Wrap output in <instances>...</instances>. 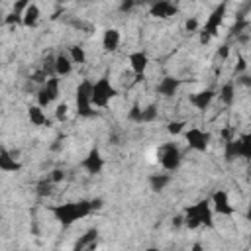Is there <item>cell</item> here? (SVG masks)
<instances>
[{
	"label": "cell",
	"instance_id": "6da1fadb",
	"mask_svg": "<svg viewBox=\"0 0 251 251\" xmlns=\"http://www.w3.org/2000/svg\"><path fill=\"white\" fill-rule=\"evenodd\" d=\"M92 212L90 200H81V202H69V204H57L51 208V214L61 226H71L77 220L86 218Z\"/></svg>",
	"mask_w": 251,
	"mask_h": 251
},
{
	"label": "cell",
	"instance_id": "7a4b0ae2",
	"mask_svg": "<svg viewBox=\"0 0 251 251\" xmlns=\"http://www.w3.org/2000/svg\"><path fill=\"white\" fill-rule=\"evenodd\" d=\"M183 224L188 226L190 230H196V228H200V226L212 228L214 222H212V208H210L208 200H200V202L188 206L187 212H185Z\"/></svg>",
	"mask_w": 251,
	"mask_h": 251
},
{
	"label": "cell",
	"instance_id": "3957f363",
	"mask_svg": "<svg viewBox=\"0 0 251 251\" xmlns=\"http://www.w3.org/2000/svg\"><path fill=\"white\" fill-rule=\"evenodd\" d=\"M114 96H116V88L110 84V79H108V77H102V79H98L96 83H92V90H90L92 106L106 108L108 102H110Z\"/></svg>",
	"mask_w": 251,
	"mask_h": 251
},
{
	"label": "cell",
	"instance_id": "277c9868",
	"mask_svg": "<svg viewBox=\"0 0 251 251\" xmlns=\"http://www.w3.org/2000/svg\"><path fill=\"white\" fill-rule=\"evenodd\" d=\"M226 10H228V4L222 2V4H220L218 8H214V12L208 16V20H206V24H204V28H202V32H200V42H202V43H208L214 36H218L220 28H222V22H224V18H226Z\"/></svg>",
	"mask_w": 251,
	"mask_h": 251
},
{
	"label": "cell",
	"instance_id": "5b68a950",
	"mask_svg": "<svg viewBox=\"0 0 251 251\" xmlns=\"http://www.w3.org/2000/svg\"><path fill=\"white\" fill-rule=\"evenodd\" d=\"M90 90H92V83L90 81H83L77 90H75V102H77V112L83 118H90L94 116L92 110V100H90Z\"/></svg>",
	"mask_w": 251,
	"mask_h": 251
},
{
	"label": "cell",
	"instance_id": "8992f818",
	"mask_svg": "<svg viewBox=\"0 0 251 251\" xmlns=\"http://www.w3.org/2000/svg\"><path fill=\"white\" fill-rule=\"evenodd\" d=\"M61 90H59V79L57 77H47V81L42 84L40 92H38V106L47 108L51 102H55L59 98Z\"/></svg>",
	"mask_w": 251,
	"mask_h": 251
},
{
	"label": "cell",
	"instance_id": "52a82bcc",
	"mask_svg": "<svg viewBox=\"0 0 251 251\" xmlns=\"http://www.w3.org/2000/svg\"><path fill=\"white\" fill-rule=\"evenodd\" d=\"M181 159H183V155H181V151H179V147L175 144H167V146L161 147L159 161H161V167L165 171H169V173L177 171L181 167Z\"/></svg>",
	"mask_w": 251,
	"mask_h": 251
},
{
	"label": "cell",
	"instance_id": "ba28073f",
	"mask_svg": "<svg viewBox=\"0 0 251 251\" xmlns=\"http://www.w3.org/2000/svg\"><path fill=\"white\" fill-rule=\"evenodd\" d=\"M185 138L188 142V147H192L194 151H206L210 146V134L200 130V128H190L185 132Z\"/></svg>",
	"mask_w": 251,
	"mask_h": 251
},
{
	"label": "cell",
	"instance_id": "9c48e42d",
	"mask_svg": "<svg viewBox=\"0 0 251 251\" xmlns=\"http://www.w3.org/2000/svg\"><path fill=\"white\" fill-rule=\"evenodd\" d=\"M149 14L153 18H159V20H165V18H173L179 14V6L173 4L171 0H155L149 8Z\"/></svg>",
	"mask_w": 251,
	"mask_h": 251
},
{
	"label": "cell",
	"instance_id": "30bf717a",
	"mask_svg": "<svg viewBox=\"0 0 251 251\" xmlns=\"http://www.w3.org/2000/svg\"><path fill=\"white\" fill-rule=\"evenodd\" d=\"M83 169L86 171V173H90V175H98V173H102V169H104V159H102V155H100V151H98V147H92L90 151H88V155L83 159Z\"/></svg>",
	"mask_w": 251,
	"mask_h": 251
},
{
	"label": "cell",
	"instance_id": "8fae6325",
	"mask_svg": "<svg viewBox=\"0 0 251 251\" xmlns=\"http://www.w3.org/2000/svg\"><path fill=\"white\" fill-rule=\"evenodd\" d=\"M212 204H214V210L220 216H231L235 212L233 204H230V198H228V192L226 190H216L212 194Z\"/></svg>",
	"mask_w": 251,
	"mask_h": 251
},
{
	"label": "cell",
	"instance_id": "7c38bea8",
	"mask_svg": "<svg viewBox=\"0 0 251 251\" xmlns=\"http://www.w3.org/2000/svg\"><path fill=\"white\" fill-rule=\"evenodd\" d=\"M147 65H149L147 53H144V51H134V53H130V67H132V71L138 75V81L144 79Z\"/></svg>",
	"mask_w": 251,
	"mask_h": 251
},
{
	"label": "cell",
	"instance_id": "4fadbf2b",
	"mask_svg": "<svg viewBox=\"0 0 251 251\" xmlns=\"http://www.w3.org/2000/svg\"><path fill=\"white\" fill-rule=\"evenodd\" d=\"M0 171H4V173H18V171H22V163L12 153H8L2 147H0Z\"/></svg>",
	"mask_w": 251,
	"mask_h": 251
},
{
	"label": "cell",
	"instance_id": "5bb4252c",
	"mask_svg": "<svg viewBox=\"0 0 251 251\" xmlns=\"http://www.w3.org/2000/svg\"><path fill=\"white\" fill-rule=\"evenodd\" d=\"M40 18H42V10H40V6L34 4V2H30V4L26 6V10L22 12V24H24L26 28H36V26L40 24Z\"/></svg>",
	"mask_w": 251,
	"mask_h": 251
},
{
	"label": "cell",
	"instance_id": "9a60e30c",
	"mask_svg": "<svg viewBox=\"0 0 251 251\" xmlns=\"http://www.w3.org/2000/svg\"><path fill=\"white\" fill-rule=\"evenodd\" d=\"M179 86H181V81H179V79H175V77H165V79H161V83L157 84V94H161V96H165V98H171V96L177 94Z\"/></svg>",
	"mask_w": 251,
	"mask_h": 251
},
{
	"label": "cell",
	"instance_id": "2e32d148",
	"mask_svg": "<svg viewBox=\"0 0 251 251\" xmlns=\"http://www.w3.org/2000/svg\"><path fill=\"white\" fill-rule=\"evenodd\" d=\"M120 42H122V36H120V30H116V28L106 30L104 36H102V47H104V51H110V53L116 51L120 47Z\"/></svg>",
	"mask_w": 251,
	"mask_h": 251
},
{
	"label": "cell",
	"instance_id": "e0dca14e",
	"mask_svg": "<svg viewBox=\"0 0 251 251\" xmlns=\"http://www.w3.org/2000/svg\"><path fill=\"white\" fill-rule=\"evenodd\" d=\"M214 96H216V92H214L212 88H206V90H200V92L192 94L190 102H192V106H194V108H198V110H206V108L212 104Z\"/></svg>",
	"mask_w": 251,
	"mask_h": 251
},
{
	"label": "cell",
	"instance_id": "ac0fdd59",
	"mask_svg": "<svg viewBox=\"0 0 251 251\" xmlns=\"http://www.w3.org/2000/svg\"><path fill=\"white\" fill-rule=\"evenodd\" d=\"M53 71H55L57 77H67V75H71V71H73V61H71V57H67L65 53L55 55Z\"/></svg>",
	"mask_w": 251,
	"mask_h": 251
},
{
	"label": "cell",
	"instance_id": "d6986e66",
	"mask_svg": "<svg viewBox=\"0 0 251 251\" xmlns=\"http://www.w3.org/2000/svg\"><path fill=\"white\" fill-rule=\"evenodd\" d=\"M28 118H30V122H32V126H49V120H47V116H45V112H43V108L42 106H30L28 108Z\"/></svg>",
	"mask_w": 251,
	"mask_h": 251
},
{
	"label": "cell",
	"instance_id": "ffe728a7",
	"mask_svg": "<svg viewBox=\"0 0 251 251\" xmlns=\"http://www.w3.org/2000/svg\"><path fill=\"white\" fill-rule=\"evenodd\" d=\"M96 237H98V230L96 228H90V230H86L84 231V235L75 243V249H84V247H94V241H96Z\"/></svg>",
	"mask_w": 251,
	"mask_h": 251
},
{
	"label": "cell",
	"instance_id": "44dd1931",
	"mask_svg": "<svg viewBox=\"0 0 251 251\" xmlns=\"http://www.w3.org/2000/svg\"><path fill=\"white\" fill-rule=\"evenodd\" d=\"M220 100L226 104V106H231L235 102V84L230 81L226 83L222 88H220Z\"/></svg>",
	"mask_w": 251,
	"mask_h": 251
},
{
	"label": "cell",
	"instance_id": "7402d4cb",
	"mask_svg": "<svg viewBox=\"0 0 251 251\" xmlns=\"http://www.w3.org/2000/svg\"><path fill=\"white\" fill-rule=\"evenodd\" d=\"M171 183V175H151L149 177V187H151V190H155V192H161L163 188H167V185Z\"/></svg>",
	"mask_w": 251,
	"mask_h": 251
},
{
	"label": "cell",
	"instance_id": "603a6c76",
	"mask_svg": "<svg viewBox=\"0 0 251 251\" xmlns=\"http://www.w3.org/2000/svg\"><path fill=\"white\" fill-rule=\"evenodd\" d=\"M239 144V157L241 159H251V136L243 134L241 138H237Z\"/></svg>",
	"mask_w": 251,
	"mask_h": 251
},
{
	"label": "cell",
	"instance_id": "cb8c5ba5",
	"mask_svg": "<svg viewBox=\"0 0 251 251\" xmlns=\"http://www.w3.org/2000/svg\"><path fill=\"white\" fill-rule=\"evenodd\" d=\"M224 157H226V161H233L235 157H239V144H237V138H233V140L226 142Z\"/></svg>",
	"mask_w": 251,
	"mask_h": 251
},
{
	"label": "cell",
	"instance_id": "d4e9b609",
	"mask_svg": "<svg viewBox=\"0 0 251 251\" xmlns=\"http://www.w3.org/2000/svg\"><path fill=\"white\" fill-rule=\"evenodd\" d=\"M157 116H159V112H157V104H149V106H146V108H142V122H155L157 120Z\"/></svg>",
	"mask_w": 251,
	"mask_h": 251
},
{
	"label": "cell",
	"instance_id": "484cf974",
	"mask_svg": "<svg viewBox=\"0 0 251 251\" xmlns=\"http://www.w3.org/2000/svg\"><path fill=\"white\" fill-rule=\"evenodd\" d=\"M71 61L77 63V65H84L86 63V53L81 45H73L71 47Z\"/></svg>",
	"mask_w": 251,
	"mask_h": 251
},
{
	"label": "cell",
	"instance_id": "4316f807",
	"mask_svg": "<svg viewBox=\"0 0 251 251\" xmlns=\"http://www.w3.org/2000/svg\"><path fill=\"white\" fill-rule=\"evenodd\" d=\"M247 28H249V22H247L245 18H241V16H239V18H237V22L231 26L230 36H239V34H241V32H245Z\"/></svg>",
	"mask_w": 251,
	"mask_h": 251
},
{
	"label": "cell",
	"instance_id": "83f0119b",
	"mask_svg": "<svg viewBox=\"0 0 251 251\" xmlns=\"http://www.w3.org/2000/svg\"><path fill=\"white\" fill-rule=\"evenodd\" d=\"M51 190H53V183H51V181H42V183H38V188H36L38 196L45 198V196L51 194Z\"/></svg>",
	"mask_w": 251,
	"mask_h": 251
},
{
	"label": "cell",
	"instance_id": "f1b7e54d",
	"mask_svg": "<svg viewBox=\"0 0 251 251\" xmlns=\"http://www.w3.org/2000/svg\"><path fill=\"white\" fill-rule=\"evenodd\" d=\"M128 120L130 122H136V124H142V106L140 104H134L130 114H128Z\"/></svg>",
	"mask_w": 251,
	"mask_h": 251
},
{
	"label": "cell",
	"instance_id": "f546056e",
	"mask_svg": "<svg viewBox=\"0 0 251 251\" xmlns=\"http://www.w3.org/2000/svg\"><path fill=\"white\" fill-rule=\"evenodd\" d=\"M185 122H171L169 126H167V132L169 134H173V136H179L181 132H185Z\"/></svg>",
	"mask_w": 251,
	"mask_h": 251
},
{
	"label": "cell",
	"instance_id": "4dcf8cb0",
	"mask_svg": "<svg viewBox=\"0 0 251 251\" xmlns=\"http://www.w3.org/2000/svg\"><path fill=\"white\" fill-rule=\"evenodd\" d=\"M49 181H51L53 185L63 183V181H65V171H63V169H53L51 175H49Z\"/></svg>",
	"mask_w": 251,
	"mask_h": 251
},
{
	"label": "cell",
	"instance_id": "1f68e13d",
	"mask_svg": "<svg viewBox=\"0 0 251 251\" xmlns=\"http://www.w3.org/2000/svg\"><path fill=\"white\" fill-rule=\"evenodd\" d=\"M4 24H8V26H12V24H22V14H18V12L6 14V16H4Z\"/></svg>",
	"mask_w": 251,
	"mask_h": 251
},
{
	"label": "cell",
	"instance_id": "d6a6232c",
	"mask_svg": "<svg viewBox=\"0 0 251 251\" xmlns=\"http://www.w3.org/2000/svg\"><path fill=\"white\" fill-rule=\"evenodd\" d=\"M136 4H138V0H122L120 2V12H132Z\"/></svg>",
	"mask_w": 251,
	"mask_h": 251
},
{
	"label": "cell",
	"instance_id": "836d02e7",
	"mask_svg": "<svg viewBox=\"0 0 251 251\" xmlns=\"http://www.w3.org/2000/svg\"><path fill=\"white\" fill-rule=\"evenodd\" d=\"M67 114H69V104H65V102H63V104H59V106H57V110H55L57 120H61V122H63V120L67 118Z\"/></svg>",
	"mask_w": 251,
	"mask_h": 251
},
{
	"label": "cell",
	"instance_id": "e575fe53",
	"mask_svg": "<svg viewBox=\"0 0 251 251\" xmlns=\"http://www.w3.org/2000/svg\"><path fill=\"white\" fill-rule=\"evenodd\" d=\"M30 4V0H18V2L14 4V12H18V14H22L24 10H26V6Z\"/></svg>",
	"mask_w": 251,
	"mask_h": 251
},
{
	"label": "cell",
	"instance_id": "d590c367",
	"mask_svg": "<svg viewBox=\"0 0 251 251\" xmlns=\"http://www.w3.org/2000/svg\"><path fill=\"white\" fill-rule=\"evenodd\" d=\"M32 81H34V83H42V84H43V83L47 81V75H45L43 71H38V73H34V75H32Z\"/></svg>",
	"mask_w": 251,
	"mask_h": 251
},
{
	"label": "cell",
	"instance_id": "8d00e7d4",
	"mask_svg": "<svg viewBox=\"0 0 251 251\" xmlns=\"http://www.w3.org/2000/svg\"><path fill=\"white\" fill-rule=\"evenodd\" d=\"M187 30H188V32H196V30H198V20H196V18L187 20Z\"/></svg>",
	"mask_w": 251,
	"mask_h": 251
},
{
	"label": "cell",
	"instance_id": "74e56055",
	"mask_svg": "<svg viewBox=\"0 0 251 251\" xmlns=\"http://www.w3.org/2000/svg\"><path fill=\"white\" fill-rule=\"evenodd\" d=\"M245 69H247V63H245V59H243V57H239L237 67H235V73H237V75H241V73H245Z\"/></svg>",
	"mask_w": 251,
	"mask_h": 251
},
{
	"label": "cell",
	"instance_id": "f35d334b",
	"mask_svg": "<svg viewBox=\"0 0 251 251\" xmlns=\"http://www.w3.org/2000/svg\"><path fill=\"white\" fill-rule=\"evenodd\" d=\"M222 138H224L226 142H230V140H233V138H235V132H233V128H226V130L222 132Z\"/></svg>",
	"mask_w": 251,
	"mask_h": 251
},
{
	"label": "cell",
	"instance_id": "ab89813d",
	"mask_svg": "<svg viewBox=\"0 0 251 251\" xmlns=\"http://www.w3.org/2000/svg\"><path fill=\"white\" fill-rule=\"evenodd\" d=\"M228 55H230V45H222V47L218 49V57L228 59Z\"/></svg>",
	"mask_w": 251,
	"mask_h": 251
},
{
	"label": "cell",
	"instance_id": "60d3db41",
	"mask_svg": "<svg viewBox=\"0 0 251 251\" xmlns=\"http://www.w3.org/2000/svg\"><path fill=\"white\" fill-rule=\"evenodd\" d=\"M102 204H104V202H102V198H94V200H90V208H92V210H100V208H102Z\"/></svg>",
	"mask_w": 251,
	"mask_h": 251
},
{
	"label": "cell",
	"instance_id": "b9f144b4",
	"mask_svg": "<svg viewBox=\"0 0 251 251\" xmlns=\"http://www.w3.org/2000/svg\"><path fill=\"white\" fill-rule=\"evenodd\" d=\"M239 83H241V84H245V86H251V79H249V75H245V73H243V75L239 77Z\"/></svg>",
	"mask_w": 251,
	"mask_h": 251
},
{
	"label": "cell",
	"instance_id": "7bdbcfd3",
	"mask_svg": "<svg viewBox=\"0 0 251 251\" xmlns=\"http://www.w3.org/2000/svg\"><path fill=\"white\" fill-rule=\"evenodd\" d=\"M173 226H175V228L183 226V216H175V218H173Z\"/></svg>",
	"mask_w": 251,
	"mask_h": 251
},
{
	"label": "cell",
	"instance_id": "ee69618b",
	"mask_svg": "<svg viewBox=\"0 0 251 251\" xmlns=\"http://www.w3.org/2000/svg\"><path fill=\"white\" fill-rule=\"evenodd\" d=\"M0 24H4V14H2V8H0Z\"/></svg>",
	"mask_w": 251,
	"mask_h": 251
},
{
	"label": "cell",
	"instance_id": "f6af8a7d",
	"mask_svg": "<svg viewBox=\"0 0 251 251\" xmlns=\"http://www.w3.org/2000/svg\"><path fill=\"white\" fill-rule=\"evenodd\" d=\"M55 2H59V4H61V2H65V0H55Z\"/></svg>",
	"mask_w": 251,
	"mask_h": 251
}]
</instances>
